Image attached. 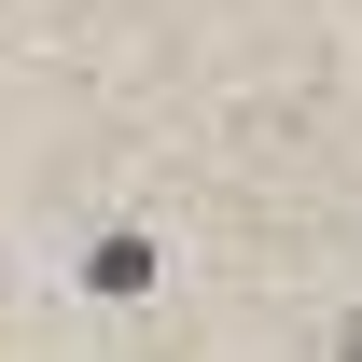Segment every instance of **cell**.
I'll list each match as a JSON object with an SVG mask.
<instances>
[]
</instances>
